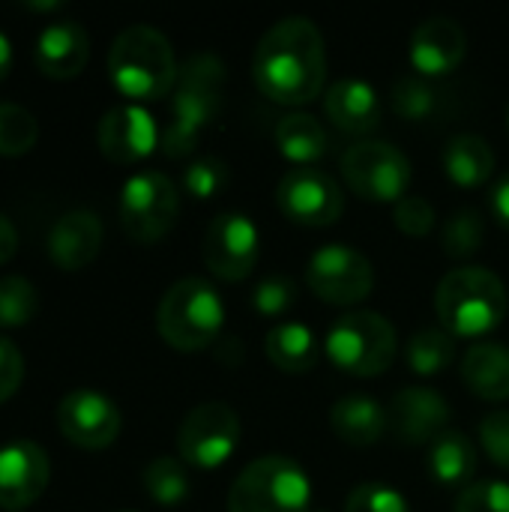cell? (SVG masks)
<instances>
[{
	"label": "cell",
	"mask_w": 509,
	"mask_h": 512,
	"mask_svg": "<svg viewBox=\"0 0 509 512\" xmlns=\"http://www.w3.org/2000/svg\"><path fill=\"white\" fill-rule=\"evenodd\" d=\"M252 78L270 102L288 108L315 102L327 81V51L318 24L303 15L276 21L255 45Z\"/></svg>",
	"instance_id": "1"
},
{
	"label": "cell",
	"mask_w": 509,
	"mask_h": 512,
	"mask_svg": "<svg viewBox=\"0 0 509 512\" xmlns=\"http://www.w3.org/2000/svg\"><path fill=\"white\" fill-rule=\"evenodd\" d=\"M225 63L210 54H192L180 66L174 99H171V120L159 138V150L168 159H183L195 150L201 132L222 114L225 102Z\"/></svg>",
	"instance_id": "2"
},
{
	"label": "cell",
	"mask_w": 509,
	"mask_h": 512,
	"mask_svg": "<svg viewBox=\"0 0 509 512\" xmlns=\"http://www.w3.org/2000/svg\"><path fill=\"white\" fill-rule=\"evenodd\" d=\"M177 57L165 33L150 24H132L117 33L108 51V78L132 105L162 99L177 84Z\"/></svg>",
	"instance_id": "3"
},
{
	"label": "cell",
	"mask_w": 509,
	"mask_h": 512,
	"mask_svg": "<svg viewBox=\"0 0 509 512\" xmlns=\"http://www.w3.org/2000/svg\"><path fill=\"white\" fill-rule=\"evenodd\" d=\"M435 312L453 339H483L507 318V285L486 267H456L435 291Z\"/></svg>",
	"instance_id": "4"
},
{
	"label": "cell",
	"mask_w": 509,
	"mask_h": 512,
	"mask_svg": "<svg viewBox=\"0 0 509 512\" xmlns=\"http://www.w3.org/2000/svg\"><path fill=\"white\" fill-rule=\"evenodd\" d=\"M156 327L165 345L183 354L204 351L219 342L225 327V303L219 291L198 276L174 282L156 309Z\"/></svg>",
	"instance_id": "5"
},
{
	"label": "cell",
	"mask_w": 509,
	"mask_h": 512,
	"mask_svg": "<svg viewBox=\"0 0 509 512\" xmlns=\"http://www.w3.org/2000/svg\"><path fill=\"white\" fill-rule=\"evenodd\" d=\"M396 351H399L396 327L384 315L369 309L339 315L324 339L327 360L354 378L384 375L393 366Z\"/></svg>",
	"instance_id": "6"
},
{
	"label": "cell",
	"mask_w": 509,
	"mask_h": 512,
	"mask_svg": "<svg viewBox=\"0 0 509 512\" xmlns=\"http://www.w3.org/2000/svg\"><path fill=\"white\" fill-rule=\"evenodd\" d=\"M309 474L288 456H261L243 468L228 492V512H309Z\"/></svg>",
	"instance_id": "7"
},
{
	"label": "cell",
	"mask_w": 509,
	"mask_h": 512,
	"mask_svg": "<svg viewBox=\"0 0 509 512\" xmlns=\"http://www.w3.org/2000/svg\"><path fill=\"white\" fill-rule=\"evenodd\" d=\"M342 177L348 189L375 204H399L414 180L411 159L387 141H357L342 153Z\"/></svg>",
	"instance_id": "8"
},
{
	"label": "cell",
	"mask_w": 509,
	"mask_h": 512,
	"mask_svg": "<svg viewBox=\"0 0 509 512\" xmlns=\"http://www.w3.org/2000/svg\"><path fill=\"white\" fill-rule=\"evenodd\" d=\"M180 192L162 171H138L120 189V225L135 243H159L177 222Z\"/></svg>",
	"instance_id": "9"
},
{
	"label": "cell",
	"mask_w": 509,
	"mask_h": 512,
	"mask_svg": "<svg viewBox=\"0 0 509 512\" xmlns=\"http://www.w3.org/2000/svg\"><path fill=\"white\" fill-rule=\"evenodd\" d=\"M243 426L225 402H204L186 414L177 432V453L186 465L213 471L222 468L240 447Z\"/></svg>",
	"instance_id": "10"
},
{
	"label": "cell",
	"mask_w": 509,
	"mask_h": 512,
	"mask_svg": "<svg viewBox=\"0 0 509 512\" xmlns=\"http://www.w3.org/2000/svg\"><path fill=\"white\" fill-rule=\"evenodd\" d=\"M306 285L315 297L333 306H354L363 303L375 288V270L372 261L351 249V246H321L309 258L306 267Z\"/></svg>",
	"instance_id": "11"
},
{
	"label": "cell",
	"mask_w": 509,
	"mask_h": 512,
	"mask_svg": "<svg viewBox=\"0 0 509 512\" xmlns=\"http://www.w3.org/2000/svg\"><path fill=\"white\" fill-rule=\"evenodd\" d=\"M207 270L222 282H243L261 258L258 225L237 210L219 213L204 234L201 246Z\"/></svg>",
	"instance_id": "12"
},
{
	"label": "cell",
	"mask_w": 509,
	"mask_h": 512,
	"mask_svg": "<svg viewBox=\"0 0 509 512\" xmlns=\"http://www.w3.org/2000/svg\"><path fill=\"white\" fill-rule=\"evenodd\" d=\"M276 204L291 222L306 228H330L345 210L339 183L321 168L285 171L276 186Z\"/></svg>",
	"instance_id": "13"
},
{
	"label": "cell",
	"mask_w": 509,
	"mask_h": 512,
	"mask_svg": "<svg viewBox=\"0 0 509 512\" xmlns=\"http://www.w3.org/2000/svg\"><path fill=\"white\" fill-rule=\"evenodd\" d=\"M120 411L117 405L96 390H72L57 405V429L60 435L81 450H105L120 435Z\"/></svg>",
	"instance_id": "14"
},
{
	"label": "cell",
	"mask_w": 509,
	"mask_h": 512,
	"mask_svg": "<svg viewBox=\"0 0 509 512\" xmlns=\"http://www.w3.org/2000/svg\"><path fill=\"white\" fill-rule=\"evenodd\" d=\"M96 138H99V150L105 159H111L117 165H135L159 147L162 135L147 108L117 105L102 114Z\"/></svg>",
	"instance_id": "15"
},
{
	"label": "cell",
	"mask_w": 509,
	"mask_h": 512,
	"mask_svg": "<svg viewBox=\"0 0 509 512\" xmlns=\"http://www.w3.org/2000/svg\"><path fill=\"white\" fill-rule=\"evenodd\" d=\"M51 465L39 444L12 441L0 447V510L18 512L36 504L48 486Z\"/></svg>",
	"instance_id": "16"
},
{
	"label": "cell",
	"mask_w": 509,
	"mask_h": 512,
	"mask_svg": "<svg viewBox=\"0 0 509 512\" xmlns=\"http://www.w3.org/2000/svg\"><path fill=\"white\" fill-rule=\"evenodd\" d=\"M465 51H468V36L462 24L453 18L435 15L417 24V30L411 33L408 60L414 72H420L423 78H444L462 66Z\"/></svg>",
	"instance_id": "17"
},
{
	"label": "cell",
	"mask_w": 509,
	"mask_h": 512,
	"mask_svg": "<svg viewBox=\"0 0 509 512\" xmlns=\"http://www.w3.org/2000/svg\"><path fill=\"white\" fill-rule=\"evenodd\" d=\"M387 414H390V432L402 444H414V447L432 444L441 432L450 429V405L432 387H408L396 393Z\"/></svg>",
	"instance_id": "18"
},
{
	"label": "cell",
	"mask_w": 509,
	"mask_h": 512,
	"mask_svg": "<svg viewBox=\"0 0 509 512\" xmlns=\"http://www.w3.org/2000/svg\"><path fill=\"white\" fill-rule=\"evenodd\" d=\"M33 60H36L39 72L48 78H57V81L75 78L90 60V36L72 18L51 21L36 39Z\"/></svg>",
	"instance_id": "19"
},
{
	"label": "cell",
	"mask_w": 509,
	"mask_h": 512,
	"mask_svg": "<svg viewBox=\"0 0 509 512\" xmlns=\"http://www.w3.org/2000/svg\"><path fill=\"white\" fill-rule=\"evenodd\" d=\"M102 249V222L93 210L63 213L48 234V255L60 270H84Z\"/></svg>",
	"instance_id": "20"
},
{
	"label": "cell",
	"mask_w": 509,
	"mask_h": 512,
	"mask_svg": "<svg viewBox=\"0 0 509 512\" xmlns=\"http://www.w3.org/2000/svg\"><path fill=\"white\" fill-rule=\"evenodd\" d=\"M324 111L336 129L348 135H369L381 126V99L363 78H339L324 93Z\"/></svg>",
	"instance_id": "21"
},
{
	"label": "cell",
	"mask_w": 509,
	"mask_h": 512,
	"mask_svg": "<svg viewBox=\"0 0 509 512\" xmlns=\"http://www.w3.org/2000/svg\"><path fill=\"white\" fill-rule=\"evenodd\" d=\"M330 426H333L339 441H345L351 447H372L387 435L390 414L378 399L354 393V396H345L333 405Z\"/></svg>",
	"instance_id": "22"
},
{
	"label": "cell",
	"mask_w": 509,
	"mask_h": 512,
	"mask_svg": "<svg viewBox=\"0 0 509 512\" xmlns=\"http://www.w3.org/2000/svg\"><path fill=\"white\" fill-rule=\"evenodd\" d=\"M462 381L483 402L509 399V348L498 342H477L462 357Z\"/></svg>",
	"instance_id": "23"
},
{
	"label": "cell",
	"mask_w": 509,
	"mask_h": 512,
	"mask_svg": "<svg viewBox=\"0 0 509 512\" xmlns=\"http://www.w3.org/2000/svg\"><path fill=\"white\" fill-rule=\"evenodd\" d=\"M495 150L483 135L462 132L444 147V174L459 189H480L495 174Z\"/></svg>",
	"instance_id": "24"
},
{
	"label": "cell",
	"mask_w": 509,
	"mask_h": 512,
	"mask_svg": "<svg viewBox=\"0 0 509 512\" xmlns=\"http://www.w3.org/2000/svg\"><path fill=\"white\" fill-rule=\"evenodd\" d=\"M429 474L447 489H468L477 477V447L459 429L441 432L429 444Z\"/></svg>",
	"instance_id": "25"
},
{
	"label": "cell",
	"mask_w": 509,
	"mask_h": 512,
	"mask_svg": "<svg viewBox=\"0 0 509 512\" xmlns=\"http://www.w3.org/2000/svg\"><path fill=\"white\" fill-rule=\"evenodd\" d=\"M264 351L267 360L288 375H306L318 366L321 348L318 339L312 333V327H306L303 321H285L279 327H273L264 339Z\"/></svg>",
	"instance_id": "26"
},
{
	"label": "cell",
	"mask_w": 509,
	"mask_h": 512,
	"mask_svg": "<svg viewBox=\"0 0 509 512\" xmlns=\"http://www.w3.org/2000/svg\"><path fill=\"white\" fill-rule=\"evenodd\" d=\"M276 147L297 168H312L330 150V135L306 111H291L276 123Z\"/></svg>",
	"instance_id": "27"
},
{
	"label": "cell",
	"mask_w": 509,
	"mask_h": 512,
	"mask_svg": "<svg viewBox=\"0 0 509 512\" xmlns=\"http://www.w3.org/2000/svg\"><path fill=\"white\" fill-rule=\"evenodd\" d=\"M405 360H408V369L417 372L420 378L441 375L456 360V339L444 327H426L411 336L405 348Z\"/></svg>",
	"instance_id": "28"
},
{
	"label": "cell",
	"mask_w": 509,
	"mask_h": 512,
	"mask_svg": "<svg viewBox=\"0 0 509 512\" xmlns=\"http://www.w3.org/2000/svg\"><path fill=\"white\" fill-rule=\"evenodd\" d=\"M141 483H144V492L150 495V501L159 507H180L192 492L186 462L174 459V456H156L144 468Z\"/></svg>",
	"instance_id": "29"
},
{
	"label": "cell",
	"mask_w": 509,
	"mask_h": 512,
	"mask_svg": "<svg viewBox=\"0 0 509 512\" xmlns=\"http://www.w3.org/2000/svg\"><path fill=\"white\" fill-rule=\"evenodd\" d=\"M483 240H486V219L480 210L474 207H462L456 210L444 231H441V246L444 252L453 258V261H468L474 258L480 249H483Z\"/></svg>",
	"instance_id": "30"
},
{
	"label": "cell",
	"mask_w": 509,
	"mask_h": 512,
	"mask_svg": "<svg viewBox=\"0 0 509 512\" xmlns=\"http://www.w3.org/2000/svg\"><path fill=\"white\" fill-rule=\"evenodd\" d=\"M39 138L36 117L15 102H0V156H21Z\"/></svg>",
	"instance_id": "31"
},
{
	"label": "cell",
	"mask_w": 509,
	"mask_h": 512,
	"mask_svg": "<svg viewBox=\"0 0 509 512\" xmlns=\"http://www.w3.org/2000/svg\"><path fill=\"white\" fill-rule=\"evenodd\" d=\"M39 312V294L24 276L0 279V327H21Z\"/></svg>",
	"instance_id": "32"
},
{
	"label": "cell",
	"mask_w": 509,
	"mask_h": 512,
	"mask_svg": "<svg viewBox=\"0 0 509 512\" xmlns=\"http://www.w3.org/2000/svg\"><path fill=\"white\" fill-rule=\"evenodd\" d=\"M390 102H393V111L402 117V120H411V123H420V120H429L438 108V93L423 81V78H399L390 90Z\"/></svg>",
	"instance_id": "33"
},
{
	"label": "cell",
	"mask_w": 509,
	"mask_h": 512,
	"mask_svg": "<svg viewBox=\"0 0 509 512\" xmlns=\"http://www.w3.org/2000/svg\"><path fill=\"white\" fill-rule=\"evenodd\" d=\"M225 183H228V168H225V162L216 159V156H201V159H195V162L183 171V186H186V192H189L192 198H201V201L219 195V192L225 189Z\"/></svg>",
	"instance_id": "34"
},
{
	"label": "cell",
	"mask_w": 509,
	"mask_h": 512,
	"mask_svg": "<svg viewBox=\"0 0 509 512\" xmlns=\"http://www.w3.org/2000/svg\"><path fill=\"white\" fill-rule=\"evenodd\" d=\"M345 512H411V507L399 489L384 483H363L348 495Z\"/></svg>",
	"instance_id": "35"
},
{
	"label": "cell",
	"mask_w": 509,
	"mask_h": 512,
	"mask_svg": "<svg viewBox=\"0 0 509 512\" xmlns=\"http://www.w3.org/2000/svg\"><path fill=\"white\" fill-rule=\"evenodd\" d=\"M297 303V288L285 276H267L252 291V306L261 318H279Z\"/></svg>",
	"instance_id": "36"
},
{
	"label": "cell",
	"mask_w": 509,
	"mask_h": 512,
	"mask_svg": "<svg viewBox=\"0 0 509 512\" xmlns=\"http://www.w3.org/2000/svg\"><path fill=\"white\" fill-rule=\"evenodd\" d=\"M456 512H509V486L501 480H480L459 492Z\"/></svg>",
	"instance_id": "37"
},
{
	"label": "cell",
	"mask_w": 509,
	"mask_h": 512,
	"mask_svg": "<svg viewBox=\"0 0 509 512\" xmlns=\"http://www.w3.org/2000/svg\"><path fill=\"white\" fill-rule=\"evenodd\" d=\"M435 216H438L435 207H432L423 195H405V198L396 204V210H393L396 228H399L405 237H417V240H423V237L432 234Z\"/></svg>",
	"instance_id": "38"
},
{
	"label": "cell",
	"mask_w": 509,
	"mask_h": 512,
	"mask_svg": "<svg viewBox=\"0 0 509 512\" xmlns=\"http://www.w3.org/2000/svg\"><path fill=\"white\" fill-rule=\"evenodd\" d=\"M480 441L486 456L509 471V411H489L480 420Z\"/></svg>",
	"instance_id": "39"
},
{
	"label": "cell",
	"mask_w": 509,
	"mask_h": 512,
	"mask_svg": "<svg viewBox=\"0 0 509 512\" xmlns=\"http://www.w3.org/2000/svg\"><path fill=\"white\" fill-rule=\"evenodd\" d=\"M24 381V360L21 351L15 348V342H9L6 336H0V402H6L9 396L18 393Z\"/></svg>",
	"instance_id": "40"
},
{
	"label": "cell",
	"mask_w": 509,
	"mask_h": 512,
	"mask_svg": "<svg viewBox=\"0 0 509 512\" xmlns=\"http://www.w3.org/2000/svg\"><path fill=\"white\" fill-rule=\"evenodd\" d=\"M489 213L495 216V222H498L501 228H507L509 231V171L498 177V183H495L492 192H489Z\"/></svg>",
	"instance_id": "41"
},
{
	"label": "cell",
	"mask_w": 509,
	"mask_h": 512,
	"mask_svg": "<svg viewBox=\"0 0 509 512\" xmlns=\"http://www.w3.org/2000/svg\"><path fill=\"white\" fill-rule=\"evenodd\" d=\"M15 249H18V231H15V225L0 213V264H6V261L15 255Z\"/></svg>",
	"instance_id": "42"
},
{
	"label": "cell",
	"mask_w": 509,
	"mask_h": 512,
	"mask_svg": "<svg viewBox=\"0 0 509 512\" xmlns=\"http://www.w3.org/2000/svg\"><path fill=\"white\" fill-rule=\"evenodd\" d=\"M9 69H12V42H9V36L0 30V81L9 75Z\"/></svg>",
	"instance_id": "43"
},
{
	"label": "cell",
	"mask_w": 509,
	"mask_h": 512,
	"mask_svg": "<svg viewBox=\"0 0 509 512\" xmlns=\"http://www.w3.org/2000/svg\"><path fill=\"white\" fill-rule=\"evenodd\" d=\"M27 9H36V12H48V9H60V3H27Z\"/></svg>",
	"instance_id": "44"
},
{
	"label": "cell",
	"mask_w": 509,
	"mask_h": 512,
	"mask_svg": "<svg viewBox=\"0 0 509 512\" xmlns=\"http://www.w3.org/2000/svg\"><path fill=\"white\" fill-rule=\"evenodd\" d=\"M507 129H509V105H507Z\"/></svg>",
	"instance_id": "45"
},
{
	"label": "cell",
	"mask_w": 509,
	"mask_h": 512,
	"mask_svg": "<svg viewBox=\"0 0 509 512\" xmlns=\"http://www.w3.org/2000/svg\"><path fill=\"white\" fill-rule=\"evenodd\" d=\"M309 512H327V510H309Z\"/></svg>",
	"instance_id": "46"
},
{
	"label": "cell",
	"mask_w": 509,
	"mask_h": 512,
	"mask_svg": "<svg viewBox=\"0 0 509 512\" xmlns=\"http://www.w3.org/2000/svg\"><path fill=\"white\" fill-rule=\"evenodd\" d=\"M123 512H135V510H123Z\"/></svg>",
	"instance_id": "47"
}]
</instances>
